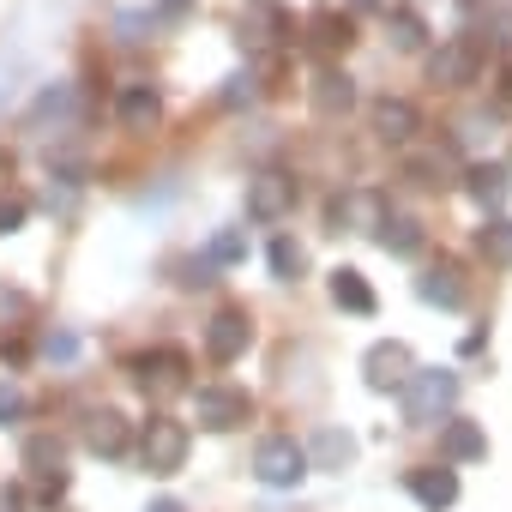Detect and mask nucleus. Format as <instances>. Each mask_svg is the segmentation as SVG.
<instances>
[{"instance_id": "nucleus-1", "label": "nucleus", "mask_w": 512, "mask_h": 512, "mask_svg": "<svg viewBox=\"0 0 512 512\" xmlns=\"http://www.w3.org/2000/svg\"><path fill=\"white\" fill-rule=\"evenodd\" d=\"M452 404H458V374L452 368H416L404 380V416L416 428H440L452 416Z\"/></svg>"}, {"instance_id": "nucleus-2", "label": "nucleus", "mask_w": 512, "mask_h": 512, "mask_svg": "<svg viewBox=\"0 0 512 512\" xmlns=\"http://www.w3.org/2000/svg\"><path fill=\"white\" fill-rule=\"evenodd\" d=\"M187 446H193V434H187L175 416H151L145 434H139V464H145L151 476H175V470L187 464Z\"/></svg>"}, {"instance_id": "nucleus-3", "label": "nucleus", "mask_w": 512, "mask_h": 512, "mask_svg": "<svg viewBox=\"0 0 512 512\" xmlns=\"http://www.w3.org/2000/svg\"><path fill=\"white\" fill-rule=\"evenodd\" d=\"M253 476H260L266 488H296L308 476V446H296L290 434L260 440V452H253Z\"/></svg>"}, {"instance_id": "nucleus-4", "label": "nucleus", "mask_w": 512, "mask_h": 512, "mask_svg": "<svg viewBox=\"0 0 512 512\" xmlns=\"http://www.w3.org/2000/svg\"><path fill=\"white\" fill-rule=\"evenodd\" d=\"M193 416H199V428L229 434V428L253 422V398H247L241 386H199V392H193Z\"/></svg>"}, {"instance_id": "nucleus-5", "label": "nucleus", "mask_w": 512, "mask_h": 512, "mask_svg": "<svg viewBox=\"0 0 512 512\" xmlns=\"http://www.w3.org/2000/svg\"><path fill=\"white\" fill-rule=\"evenodd\" d=\"M133 380L151 398H175L187 386V356L181 350H145V356H133Z\"/></svg>"}, {"instance_id": "nucleus-6", "label": "nucleus", "mask_w": 512, "mask_h": 512, "mask_svg": "<svg viewBox=\"0 0 512 512\" xmlns=\"http://www.w3.org/2000/svg\"><path fill=\"white\" fill-rule=\"evenodd\" d=\"M290 211H296V181H290V175L266 169V175L247 181V217H253V223H278V217H290Z\"/></svg>"}, {"instance_id": "nucleus-7", "label": "nucleus", "mask_w": 512, "mask_h": 512, "mask_svg": "<svg viewBox=\"0 0 512 512\" xmlns=\"http://www.w3.org/2000/svg\"><path fill=\"white\" fill-rule=\"evenodd\" d=\"M476 73H482V49H476L470 37H452V43H440V55L428 61V79H434L440 91H464Z\"/></svg>"}, {"instance_id": "nucleus-8", "label": "nucleus", "mask_w": 512, "mask_h": 512, "mask_svg": "<svg viewBox=\"0 0 512 512\" xmlns=\"http://www.w3.org/2000/svg\"><path fill=\"white\" fill-rule=\"evenodd\" d=\"M247 344H253V320H247L241 308H217L211 326H205V350H211V362H235V356H247Z\"/></svg>"}, {"instance_id": "nucleus-9", "label": "nucleus", "mask_w": 512, "mask_h": 512, "mask_svg": "<svg viewBox=\"0 0 512 512\" xmlns=\"http://www.w3.org/2000/svg\"><path fill=\"white\" fill-rule=\"evenodd\" d=\"M362 374H368L374 392H392V386H404V380L416 374V356H410V344L386 338V344H374V350L362 356Z\"/></svg>"}, {"instance_id": "nucleus-10", "label": "nucleus", "mask_w": 512, "mask_h": 512, "mask_svg": "<svg viewBox=\"0 0 512 512\" xmlns=\"http://www.w3.org/2000/svg\"><path fill=\"white\" fill-rule=\"evenodd\" d=\"M410 494L428 506V512H446L458 500V470L452 464H416L410 470Z\"/></svg>"}, {"instance_id": "nucleus-11", "label": "nucleus", "mask_w": 512, "mask_h": 512, "mask_svg": "<svg viewBox=\"0 0 512 512\" xmlns=\"http://www.w3.org/2000/svg\"><path fill=\"white\" fill-rule=\"evenodd\" d=\"M416 296L428 302V308H464V272L452 266V260H440V266H428L422 278H416Z\"/></svg>"}, {"instance_id": "nucleus-12", "label": "nucleus", "mask_w": 512, "mask_h": 512, "mask_svg": "<svg viewBox=\"0 0 512 512\" xmlns=\"http://www.w3.org/2000/svg\"><path fill=\"white\" fill-rule=\"evenodd\" d=\"M308 43H314L320 55H344V49L356 43V19L338 13V7H320V13L308 19Z\"/></svg>"}, {"instance_id": "nucleus-13", "label": "nucleus", "mask_w": 512, "mask_h": 512, "mask_svg": "<svg viewBox=\"0 0 512 512\" xmlns=\"http://www.w3.org/2000/svg\"><path fill=\"white\" fill-rule=\"evenodd\" d=\"M115 115H121V127H127V133H151V127H157V115H163V97H157L151 85H121Z\"/></svg>"}, {"instance_id": "nucleus-14", "label": "nucleus", "mask_w": 512, "mask_h": 512, "mask_svg": "<svg viewBox=\"0 0 512 512\" xmlns=\"http://www.w3.org/2000/svg\"><path fill=\"white\" fill-rule=\"evenodd\" d=\"M416 127H422L416 103H404V97H380V103H374V133H380L386 145H410Z\"/></svg>"}, {"instance_id": "nucleus-15", "label": "nucleus", "mask_w": 512, "mask_h": 512, "mask_svg": "<svg viewBox=\"0 0 512 512\" xmlns=\"http://www.w3.org/2000/svg\"><path fill=\"white\" fill-rule=\"evenodd\" d=\"M85 446L97 458H121L127 452V416L121 410H91L85 416Z\"/></svg>"}, {"instance_id": "nucleus-16", "label": "nucleus", "mask_w": 512, "mask_h": 512, "mask_svg": "<svg viewBox=\"0 0 512 512\" xmlns=\"http://www.w3.org/2000/svg\"><path fill=\"white\" fill-rule=\"evenodd\" d=\"M482 452H488V440H482L476 422H464V416H446V422H440V458H446V464H470V458H482Z\"/></svg>"}, {"instance_id": "nucleus-17", "label": "nucleus", "mask_w": 512, "mask_h": 512, "mask_svg": "<svg viewBox=\"0 0 512 512\" xmlns=\"http://www.w3.org/2000/svg\"><path fill=\"white\" fill-rule=\"evenodd\" d=\"M308 97H314V109H320V115H350V103H356V85H350V73H338V67H320Z\"/></svg>"}, {"instance_id": "nucleus-18", "label": "nucleus", "mask_w": 512, "mask_h": 512, "mask_svg": "<svg viewBox=\"0 0 512 512\" xmlns=\"http://www.w3.org/2000/svg\"><path fill=\"white\" fill-rule=\"evenodd\" d=\"M73 115H79V91H73V85H49V91L37 97V109H31V127H37V133L73 127Z\"/></svg>"}, {"instance_id": "nucleus-19", "label": "nucleus", "mask_w": 512, "mask_h": 512, "mask_svg": "<svg viewBox=\"0 0 512 512\" xmlns=\"http://www.w3.org/2000/svg\"><path fill=\"white\" fill-rule=\"evenodd\" d=\"M61 464H67V446H61L55 434H31V440H25V470H31L37 482H67Z\"/></svg>"}, {"instance_id": "nucleus-20", "label": "nucleus", "mask_w": 512, "mask_h": 512, "mask_svg": "<svg viewBox=\"0 0 512 512\" xmlns=\"http://www.w3.org/2000/svg\"><path fill=\"white\" fill-rule=\"evenodd\" d=\"M464 181H470V199H476L482 211H500V205H506V193H512V175H506L500 163H476Z\"/></svg>"}, {"instance_id": "nucleus-21", "label": "nucleus", "mask_w": 512, "mask_h": 512, "mask_svg": "<svg viewBox=\"0 0 512 512\" xmlns=\"http://www.w3.org/2000/svg\"><path fill=\"white\" fill-rule=\"evenodd\" d=\"M380 217H386L380 193H350V199H332V229H350V223L380 229Z\"/></svg>"}, {"instance_id": "nucleus-22", "label": "nucleus", "mask_w": 512, "mask_h": 512, "mask_svg": "<svg viewBox=\"0 0 512 512\" xmlns=\"http://www.w3.org/2000/svg\"><path fill=\"white\" fill-rule=\"evenodd\" d=\"M332 302H338L344 314H374V290H368V278H362L356 266H338V272H332Z\"/></svg>"}, {"instance_id": "nucleus-23", "label": "nucleus", "mask_w": 512, "mask_h": 512, "mask_svg": "<svg viewBox=\"0 0 512 512\" xmlns=\"http://www.w3.org/2000/svg\"><path fill=\"white\" fill-rule=\"evenodd\" d=\"M380 247L386 253H398V260H410V253H422V223L416 217H380Z\"/></svg>"}, {"instance_id": "nucleus-24", "label": "nucleus", "mask_w": 512, "mask_h": 512, "mask_svg": "<svg viewBox=\"0 0 512 512\" xmlns=\"http://www.w3.org/2000/svg\"><path fill=\"white\" fill-rule=\"evenodd\" d=\"M350 458H356V440L338 434V428H320L314 446H308V464H320V470H344Z\"/></svg>"}, {"instance_id": "nucleus-25", "label": "nucleus", "mask_w": 512, "mask_h": 512, "mask_svg": "<svg viewBox=\"0 0 512 512\" xmlns=\"http://www.w3.org/2000/svg\"><path fill=\"white\" fill-rule=\"evenodd\" d=\"M476 247H482L488 266H512V217H488L476 229Z\"/></svg>"}, {"instance_id": "nucleus-26", "label": "nucleus", "mask_w": 512, "mask_h": 512, "mask_svg": "<svg viewBox=\"0 0 512 512\" xmlns=\"http://www.w3.org/2000/svg\"><path fill=\"white\" fill-rule=\"evenodd\" d=\"M386 31H392V49H404V55L422 49V37H428V25H422L410 7H392V13H386Z\"/></svg>"}, {"instance_id": "nucleus-27", "label": "nucleus", "mask_w": 512, "mask_h": 512, "mask_svg": "<svg viewBox=\"0 0 512 512\" xmlns=\"http://www.w3.org/2000/svg\"><path fill=\"white\" fill-rule=\"evenodd\" d=\"M272 272H278L284 284H296V278L308 272V253H302V241H290V235H278V241H272Z\"/></svg>"}, {"instance_id": "nucleus-28", "label": "nucleus", "mask_w": 512, "mask_h": 512, "mask_svg": "<svg viewBox=\"0 0 512 512\" xmlns=\"http://www.w3.org/2000/svg\"><path fill=\"white\" fill-rule=\"evenodd\" d=\"M247 260V235L241 229H217L211 235V266H241Z\"/></svg>"}, {"instance_id": "nucleus-29", "label": "nucleus", "mask_w": 512, "mask_h": 512, "mask_svg": "<svg viewBox=\"0 0 512 512\" xmlns=\"http://www.w3.org/2000/svg\"><path fill=\"white\" fill-rule=\"evenodd\" d=\"M115 31H121V43H145V37H151V13H139V7H115Z\"/></svg>"}, {"instance_id": "nucleus-30", "label": "nucleus", "mask_w": 512, "mask_h": 512, "mask_svg": "<svg viewBox=\"0 0 512 512\" xmlns=\"http://www.w3.org/2000/svg\"><path fill=\"white\" fill-rule=\"evenodd\" d=\"M241 103H253V73H229L223 79V109H241Z\"/></svg>"}, {"instance_id": "nucleus-31", "label": "nucleus", "mask_w": 512, "mask_h": 512, "mask_svg": "<svg viewBox=\"0 0 512 512\" xmlns=\"http://www.w3.org/2000/svg\"><path fill=\"white\" fill-rule=\"evenodd\" d=\"M43 356H49V362H73V356H79V338H73V332H49V338H43Z\"/></svg>"}, {"instance_id": "nucleus-32", "label": "nucleus", "mask_w": 512, "mask_h": 512, "mask_svg": "<svg viewBox=\"0 0 512 512\" xmlns=\"http://www.w3.org/2000/svg\"><path fill=\"white\" fill-rule=\"evenodd\" d=\"M19 79H25V61H0V109L13 103V91H19Z\"/></svg>"}, {"instance_id": "nucleus-33", "label": "nucleus", "mask_w": 512, "mask_h": 512, "mask_svg": "<svg viewBox=\"0 0 512 512\" xmlns=\"http://www.w3.org/2000/svg\"><path fill=\"white\" fill-rule=\"evenodd\" d=\"M25 416V392L19 386H0V422H19Z\"/></svg>"}, {"instance_id": "nucleus-34", "label": "nucleus", "mask_w": 512, "mask_h": 512, "mask_svg": "<svg viewBox=\"0 0 512 512\" xmlns=\"http://www.w3.org/2000/svg\"><path fill=\"white\" fill-rule=\"evenodd\" d=\"M25 223V199H0V235H13Z\"/></svg>"}, {"instance_id": "nucleus-35", "label": "nucleus", "mask_w": 512, "mask_h": 512, "mask_svg": "<svg viewBox=\"0 0 512 512\" xmlns=\"http://www.w3.org/2000/svg\"><path fill=\"white\" fill-rule=\"evenodd\" d=\"M0 512H25V494H0Z\"/></svg>"}, {"instance_id": "nucleus-36", "label": "nucleus", "mask_w": 512, "mask_h": 512, "mask_svg": "<svg viewBox=\"0 0 512 512\" xmlns=\"http://www.w3.org/2000/svg\"><path fill=\"white\" fill-rule=\"evenodd\" d=\"M350 7H356V13H380V0H350Z\"/></svg>"}, {"instance_id": "nucleus-37", "label": "nucleus", "mask_w": 512, "mask_h": 512, "mask_svg": "<svg viewBox=\"0 0 512 512\" xmlns=\"http://www.w3.org/2000/svg\"><path fill=\"white\" fill-rule=\"evenodd\" d=\"M157 7H163V13H181V7H187V0H157Z\"/></svg>"}, {"instance_id": "nucleus-38", "label": "nucleus", "mask_w": 512, "mask_h": 512, "mask_svg": "<svg viewBox=\"0 0 512 512\" xmlns=\"http://www.w3.org/2000/svg\"><path fill=\"white\" fill-rule=\"evenodd\" d=\"M500 91H506V97H512V67H506V73H500Z\"/></svg>"}, {"instance_id": "nucleus-39", "label": "nucleus", "mask_w": 512, "mask_h": 512, "mask_svg": "<svg viewBox=\"0 0 512 512\" xmlns=\"http://www.w3.org/2000/svg\"><path fill=\"white\" fill-rule=\"evenodd\" d=\"M151 512H181V506H175V500H157V506H151Z\"/></svg>"}]
</instances>
